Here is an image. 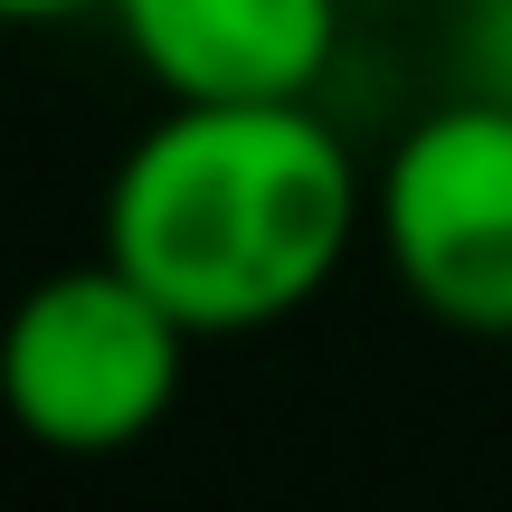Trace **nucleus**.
<instances>
[{
  "mask_svg": "<svg viewBox=\"0 0 512 512\" xmlns=\"http://www.w3.org/2000/svg\"><path fill=\"white\" fill-rule=\"evenodd\" d=\"M105 0H0V29H57V19H95Z\"/></svg>",
  "mask_w": 512,
  "mask_h": 512,
  "instance_id": "423d86ee",
  "label": "nucleus"
},
{
  "mask_svg": "<svg viewBox=\"0 0 512 512\" xmlns=\"http://www.w3.org/2000/svg\"><path fill=\"white\" fill-rule=\"evenodd\" d=\"M200 332L105 247L48 266L0 323V408L48 456H124L181 408Z\"/></svg>",
  "mask_w": 512,
  "mask_h": 512,
  "instance_id": "f03ea898",
  "label": "nucleus"
},
{
  "mask_svg": "<svg viewBox=\"0 0 512 512\" xmlns=\"http://www.w3.org/2000/svg\"><path fill=\"white\" fill-rule=\"evenodd\" d=\"M351 0H105L162 105H294L323 95Z\"/></svg>",
  "mask_w": 512,
  "mask_h": 512,
  "instance_id": "20e7f679",
  "label": "nucleus"
},
{
  "mask_svg": "<svg viewBox=\"0 0 512 512\" xmlns=\"http://www.w3.org/2000/svg\"><path fill=\"white\" fill-rule=\"evenodd\" d=\"M370 238L427 323L512 342V105H427L370 181Z\"/></svg>",
  "mask_w": 512,
  "mask_h": 512,
  "instance_id": "7ed1b4c3",
  "label": "nucleus"
},
{
  "mask_svg": "<svg viewBox=\"0 0 512 512\" xmlns=\"http://www.w3.org/2000/svg\"><path fill=\"white\" fill-rule=\"evenodd\" d=\"M456 95L512 105V0H456Z\"/></svg>",
  "mask_w": 512,
  "mask_h": 512,
  "instance_id": "39448f33",
  "label": "nucleus"
},
{
  "mask_svg": "<svg viewBox=\"0 0 512 512\" xmlns=\"http://www.w3.org/2000/svg\"><path fill=\"white\" fill-rule=\"evenodd\" d=\"M370 219L351 143L294 105H162L105 181V247L200 342L266 332L342 275Z\"/></svg>",
  "mask_w": 512,
  "mask_h": 512,
  "instance_id": "f257e3e1",
  "label": "nucleus"
}]
</instances>
